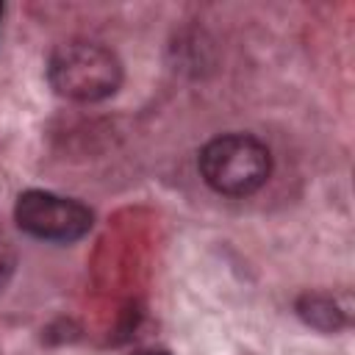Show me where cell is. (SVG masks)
I'll return each mask as SVG.
<instances>
[{
  "label": "cell",
  "instance_id": "cell-1",
  "mask_svg": "<svg viewBox=\"0 0 355 355\" xmlns=\"http://www.w3.org/2000/svg\"><path fill=\"white\" fill-rule=\"evenodd\" d=\"M47 78L55 94L75 103H100L119 92L122 61L114 50L89 39H69L50 53Z\"/></svg>",
  "mask_w": 355,
  "mask_h": 355
},
{
  "label": "cell",
  "instance_id": "cell-2",
  "mask_svg": "<svg viewBox=\"0 0 355 355\" xmlns=\"http://www.w3.org/2000/svg\"><path fill=\"white\" fill-rule=\"evenodd\" d=\"M272 172V153L263 141L247 133H225L200 150L202 180L227 197L258 191Z\"/></svg>",
  "mask_w": 355,
  "mask_h": 355
},
{
  "label": "cell",
  "instance_id": "cell-3",
  "mask_svg": "<svg viewBox=\"0 0 355 355\" xmlns=\"http://www.w3.org/2000/svg\"><path fill=\"white\" fill-rule=\"evenodd\" d=\"M14 219L28 236L61 244L83 239L94 222L92 211L83 202L42 189H31L17 197Z\"/></svg>",
  "mask_w": 355,
  "mask_h": 355
},
{
  "label": "cell",
  "instance_id": "cell-4",
  "mask_svg": "<svg viewBox=\"0 0 355 355\" xmlns=\"http://www.w3.org/2000/svg\"><path fill=\"white\" fill-rule=\"evenodd\" d=\"M297 313L305 324H311L322 333H336L347 324L344 308L330 294H302L297 300Z\"/></svg>",
  "mask_w": 355,
  "mask_h": 355
},
{
  "label": "cell",
  "instance_id": "cell-5",
  "mask_svg": "<svg viewBox=\"0 0 355 355\" xmlns=\"http://www.w3.org/2000/svg\"><path fill=\"white\" fill-rule=\"evenodd\" d=\"M11 272H14V258H11L6 250H0V291L6 288V283H8Z\"/></svg>",
  "mask_w": 355,
  "mask_h": 355
},
{
  "label": "cell",
  "instance_id": "cell-6",
  "mask_svg": "<svg viewBox=\"0 0 355 355\" xmlns=\"http://www.w3.org/2000/svg\"><path fill=\"white\" fill-rule=\"evenodd\" d=\"M133 355H172L169 349H161V347H144V349H136Z\"/></svg>",
  "mask_w": 355,
  "mask_h": 355
},
{
  "label": "cell",
  "instance_id": "cell-7",
  "mask_svg": "<svg viewBox=\"0 0 355 355\" xmlns=\"http://www.w3.org/2000/svg\"><path fill=\"white\" fill-rule=\"evenodd\" d=\"M0 17H3V3H0Z\"/></svg>",
  "mask_w": 355,
  "mask_h": 355
}]
</instances>
